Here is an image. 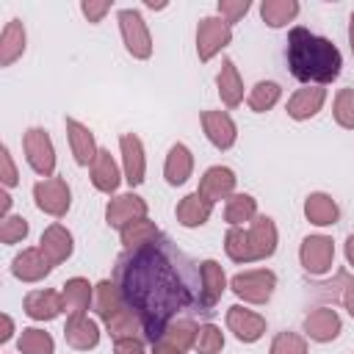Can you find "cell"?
Instances as JSON below:
<instances>
[{
	"label": "cell",
	"mask_w": 354,
	"mask_h": 354,
	"mask_svg": "<svg viewBox=\"0 0 354 354\" xmlns=\"http://www.w3.org/2000/svg\"><path fill=\"white\" fill-rule=\"evenodd\" d=\"M224 249H227L230 260H235V263H252V260L271 257L277 249V227L268 216H254L249 230L230 227V232L224 238Z\"/></svg>",
	"instance_id": "3957f363"
},
{
	"label": "cell",
	"mask_w": 354,
	"mask_h": 354,
	"mask_svg": "<svg viewBox=\"0 0 354 354\" xmlns=\"http://www.w3.org/2000/svg\"><path fill=\"white\" fill-rule=\"evenodd\" d=\"M33 199H36L39 210H44L50 216H64L69 210V188H66V180L50 177V180L36 183Z\"/></svg>",
	"instance_id": "9c48e42d"
},
{
	"label": "cell",
	"mask_w": 354,
	"mask_h": 354,
	"mask_svg": "<svg viewBox=\"0 0 354 354\" xmlns=\"http://www.w3.org/2000/svg\"><path fill=\"white\" fill-rule=\"evenodd\" d=\"M105 11H111V3H108V0H102V3H94V0H86V3H83V14L88 17V22H100Z\"/></svg>",
	"instance_id": "ee69618b"
},
{
	"label": "cell",
	"mask_w": 354,
	"mask_h": 354,
	"mask_svg": "<svg viewBox=\"0 0 354 354\" xmlns=\"http://www.w3.org/2000/svg\"><path fill=\"white\" fill-rule=\"evenodd\" d=\"M194 348H196L199 354H218V351L224 348V335H221V329H218V326H213V324L199 326Z\"/></svg>",
	"instance_id": "74e56055"
},
{
	"label": "cell",
	"mask_w": 354,
	"mask_h": 354,
	"mask_svg": "<svg viewBox=\"0 0 354 354\" xmlns=\"http://www.w3.org/2000/svg\"><path fill=\"white\" fill-rule=\"evenodd\" d=\"M224 285H227V279H224L221 266L216 260H205L202 263V313L213 310V304L224 293Z\"/></svg>",
	"instance_id": "ffe728a7"
},
{
	"label": "cell",
	"mask_w": 354,
	"mask_h": 354,
	"mask_svg": "<svg viewBox=\"0 0 354 354\" xmlns=\"http://www.w3.org/2000/svg\"><path fill=\"white\" fill-rule=\"evenodd\" d=\"M285 55L290 75L301 83H332L343 66L340 50L329 39L315 36L301 25L288 33Z\"/></svg>",
	"instance_id": "7a4b0ae2"
},
{
	"label": "cell",
	"mask_w": 354,
	"mask_h": 354,
	"mask_svg": "<svg viewBox=\"0 0 354 354\" xmlns=\"http://www.w3.org/2000/svg\"><path fill=\"white\" fill-rule=\"evenodd\" d=\"M124 307H127V304H124V299H122L116 282L102 279V282L97 285V290H94V313H97L102 321H111V318H113L119 310H124Z\"/></svg>",
	"instance_id": "cb8c5ba5"
},
{
	"label": "cell",
	"mask_w": 354,
	"mask_h": 354,
	"mask_svg": "<svg viewBox=\"0 0 354 354\" xmlns=\"http://www.w3.org/2000/svg\"><path fill=\"white\" fill-rule=\"evenodd\" d=\"M8 205H11V196H8V194H0V213H6Z\"/></svg>",
	"instance_id": "f907efd6"
},
{
	"label": "cell",
	"mask_w": 354,
	"mask_h": 354,
	"mask_svg": "<svg viewBox=\"0 0 354 354\" xmlns=\"http://www.w3.org/2000/svg\"><path fill=\"white\" fill-rule=\"evenodd\" d=\"M113 354H144V346L138 337H124L113 343Z\"/></svg>",
	"instance_id": "f6af8a7d"
},
{
	"label": "cell",
	"mask_w": 354,
	"mask_h": 354,
	"mask_svg": "<svg viewBox=\"0 0 354 354\" xmlns=\"http://www.w3.org/2000/svg\"><path fill=\"white\" fill-rule=\"evenodd\" d=\"M335 119L337 124L354 130V88H340L335 100Z\"/></svg>",
	"instance_id": "f35d334b"
},
{
	"label": "cell",
	"mask_w": 354,
	"mask_h": 354,
	"mask_svg": "<svg viewBox=\"0 0 354 354\" xmlns=\"http://www.w3.org/2000/svg\"><path fill=\"white\" fill-rule=\"evenodd\" d=\"M0 166H3V185H17V169H14V163H11V155H8V149L3 147L0 149Z\"/></svg>",
	"instance_id": "7bdbcfd3"
},
{
	"label": "cell",
	"mask_w": 354,
	"mask_h": 354,
	"mask_svg": "<svg viewBox=\"0 0 354 354\" xmlns=\"http://www.w3.org/2000/svg\"><path fill=\"white\" fill-rule=\"evenodd\" d=\"M64 310V296L55 290H33L25 296V313L33 321H50Z\"/></svg>",
	"instance_id": "ac0fdd59"
},
{
	"label": "cell",
	"mask_w": 354,
	"mask_h": 354,
	"mask_svg": "<svg viewBox=\"0 0 354 354\" xmlns=\"http://www.w3.org/2000/svg\"><path fill=\"white\" fill-rule=\"evenodd\" d=\"M216 86H218L221 102H224L227 108H235V105L243 100V83H241L238 69H235V64H232L230 58L221 64V72H218V77H216Z\"/></svg>",
	"instance_id": "4316f807"
},
{
	"label": "cell",
	"mask_w": 354,
	"mask_h": 354,
	"mask_svg": "<svg viewBox=\"0 0 354 354\" xmlns=\"http://www.w3.org/2000/svg\"><path fill=\"white\" fill-rule=\"evenodd\" d=\"M113 282L124 304L141 318L149 343L174 318L202 313V266L166 235L124 249L116 257Z\"/></svg>",
	"instance_id": "6da1fadb"
},
{
	"label": "cell",
	"mask_w": 354,
	"mask_h": 354,
	"mask_svg": "<svg viewBox=\"0 0 354 354\" xmlns=\"http://www.w3.org/2000/svg\"><path fill=\"white\" fill-rule=\"evenodd\" d=\"M66 133H69V144H72V155L80 166H91L94 158H97V147H94V136L88 133L86 124L75 122V119H66Z\"/></svg>",
	"instance_id": "d6986e66"
},
{
	"label": "cell",
	"mask_w": 354,
	"mask_h": 354,
	"mask_svg": "<svg viewBox=\"0 0 354 354\" xmlns=\"http://www.w3.org/2000/svg\"><path fill=\"white\" fill-rule=\"evenodd\" d=\"M64 337L72 348H94L97 340H100V332H97V324L83 315V318H69L66 321Z\"/></svg>",
	"instance_id": "f1b7e54d"
},
{
	"label": "cell",
	"mask_w": 354,
	"mask_h": 354,
	"mask_svg": "<svg viewBox=\"0 0 354 354\" xmlns=\"http://www.w3.org/2000/svg\"><path fill=\"white\" fill-rule=\"evenodd\" d=\"M257 213V202L249 196V194H232L227 199V207H224V218L232 224V227H241L243 221H252Z\"/></svg>",
	"instance_id": "836d02e7"
},
{
	"label": "cell",
	"mask_w": 354,
	"mask_h": 354,
	"mask_svg": "<svg viewBox=\"0 0 354 354\" xmlns=\"http://www.w3.org/2000/svg\"><path fill=\"white\" fill-rule=\"evenodd\" d=\"M152 354H183V351H180V348H174L171 343H166V340L160 337V340H155V343H152Z\"/></svg>",
	"instance_id": "7dc6e473"
},
{
	"label": "cell",
	"mask_w": 354,
	"mask_h": 354,
	"mask_svg": "<svg viewBox=\"0 0 354 354\" xmlns=\"http://www.w3.org/2000/svg\"><path fill=\"white\" fill-rule=\"evenodd\" d=\"M22 50H25V28L19 19H11L0 36V66H11L22 55Z\"/></svg>",
	"instance_id": "d4e9b609"
},
{
	"label": "cell",
	"mask_w": 354,
	"mask_h": 354,
	"mask_svg": "<svg viewBox=\"0 0 354 354\" xmlns=\"http://www.w3.org/2000/svg\"><path fill=\"white\" fill-rule=\"evenodd\" d=\"M155 238H160V230H158L152 221H147V218L130 221V224L122 230V243H124L127 249H130V246L149 243V241H155Z\"/></svg>",
	"instance_id": "e575fe53"
},
{
	"label": "cell",
	"mask_w": 354,
	"mask_h": 354,
	"mask_svg": "<svg viewBox=\"0 0 354 354\" xmlns=\"http://www.w3.org/2000/svg\"><path fill=\"white\" fill-rule=\"evenodd\" d=\"M196 332H199V326H196L194 321L183 318V321H171L160 337H163L166 343H171L174 348H180V351H188V348L196 343ZM160 337H158V340H160Z\"/></svg>",
	"instance_id": "d6a6232c"
},
{
	"label": "cell",
	"mask_w": 354,
	"mask_h": 354,
	"mask_svg": "<svg viewBox=\"0 0 354 354\" xmlns=\"http://www.w3.org/2000/svg\"><path fill=\"white\" fill-rule=\"evenodd\" d=\"M249 11V0H218V14L224 22H238Z\"/></svg>",
	"instance_id": "b9f144b4"
},
{
	"label": "cell",
	"mask_w": 354,
	"mask_h": 354,
	"mask_svg": "<svg viewBox=\"0 0 354 354\" xmlns=\"http://www.w3.org/2000/svg\"><path fill=\"white\" fill-rule=\"evenodd\" d=\"M337 282L343 285V293H340V299H343L346 310L354 315V279H348L346 274H340V277H337Z\"/></svg>",
	"instance_id": "bcb514c9"
},
{
	"label": "cell",
	"mask_w": 354,
	"mask_h": 354,
	"mask_svg": "<svg viewBox=\"0 0 354 354\" xmlns=\"http://www.w3.org/2000/svg\"><path fill=\"white\" fill-rule=\"evenodd\" d=\"M39 249L44 252V257L50 260V266H58V263H64L72 254V235L61 224H53V227H47L41 232Z\"/></svg>",
	"instance_id": "e0dca14e"
},
{
	"label": "cell",
	"mask_w": 354,
	"mask_h": 354,
	"mask_svg": "<svg viewBox=\"0 0 354 354\" xmlns=\"http://www.w3.org/2000/svg\"><path fill=\"white\" fill-rule=\"evenodd\" d=\"M348 44H351V53H354V14L348 19Z\"/></svg>",
	"instance_id": "816d5d0a"
},
{
	"label": "cell",
	"mask_w": 354,
	"mask_h": 354,
	"mask_svg": "<svg viewBox=\"0 0 354 354\" xmlns=\"http://www.w3.org/2000/svg\"><path fill=\"white\" fill-rule=\"evenodd\" d=\"M227 326H230V332L238 340L254 343L266 332V318H260L257 313H249V310H243V307L235 304V307L227 310Z\"/></svg>",
	"instance_id": "8fae6325"
},
{
	"label": "cell",
	"mask_w": 354,
	"mask_h": 354,
	"mask_svg": "<svg viewBox=\"0 0 354 354\" xmlns=\"http://www.w3.org/2000/svg\"><path fill=\"white\" fill-rule=\"evenodd\" d=\"M202 127H205L207 138L218 149H230L235 144L238 130H235V122L230 119V113H224V111H205L202 113Z\"/></svg>",
	"instance_id": "4fadbf2b"
},
{
	"label": "cell",
	"mask_w": 354,
	"mask_h": 354,
	"mask_svg": "<svg viewBox=\"0 0 354 354\" xmlns=\"http://www.w3.org/2000/svg\"><path fill=\"white\" fill-rule=\"evenodd\" d=\"M230 39H232V28L221 17L199 19V25H196V53H199V61H210L221 47L230 44Z\"/></svg>",
	"instance_id": "5b68a950"
},
{
	"label": "cell",
	"mask_w": 354,
	"mask_h": 354,
	"mask_svg": "<svg viewBox=\"0 0 354 354\" xmlns=\"http://www.w3.org/2000/svg\"><path fill=\"white\" fill-rule=\"evenodd\" d=\"M232 293L249 304H263L271 299L274 288H277V277L274 271L268 268H260V271H243V274H235L232 277Z\"/></svg>",
	"instance_id": "277c9868"
},
{
	"label": "cell",
	"mask_w": 354,
	"mask_h": 354,
	"mask_svg": "<svg viewBox=\"0 0 354 354\" xmlns=\"http://www.w3.org/2000/svg\"><path fill=\"white\" fill-rule=\"evenodd\" d=\"M50 268H53V266H50V260L44 257L41 249H25V252H19V254L14 257V263H11L14 277L22 279V282H36V279L47 277Z\"/></svg>",
	"instance_id": "2e32d148"
},
{
	"label": "cell",
	"mask_w": 354,
	"mask_h": 354,
	"mask_svg": "<svg viewBox=\"0 0 354 354\" xmlns=\"http://www.w3.org/2000/svg\"><path fill=\"white\" fill-rule=\"evenodd\" d=\"M277 100H279V86L271 83V80H263V83H257V86L252 88V94H249V108L257 111V113H263V111L274 108Z\"/></svg>",
	"instance_id": "8d00e7d4"
},
{
	"label": "cell",
	"mask_w": 354,
	"mask_h": 354,
	"mask_svg": "<svg viewBox=\"0 0 354 354\" xmlns=\"http://www.w3.org/2000/svg\"><path fill=\"white\" fill-rule=\"evenodd\" d=\"M119 147H122V160H124V180L130 185H138L144 183V147H141V138L133 136V133H124L119 138Z\"/></svg>",
	"instance_id": "5bb4252c"
},
{
	"label": "cell",
	"mask_w": 354,
	"mask_h": 354,
	"mask_svg": "<svg viewBox=\"0 0 354 354\" xmlns=\"http://www.w3.org/2000/svg\"><path fill=\"white\" fill-rule=\"evenodd\" d=\"M235 188V174L227 166H213L205 171V177L199 180V194L207 202H218V199H230Z\"/></svg>",
	"instance_id": "9a60e30c"
},
{
	"label": "cell",
	"mask_w": 354,
	"mask_h": 354,
	"mask_svg": "<svg viewBox=\"0 0 354 354\" xmlns=\"http://www.w3.org/2000/svg\"><path fill=\"white\" fill-rule=\"evenodd\" d=\"M337 213H340V210H337L335 199L326 196V194H310L307 202H304V216H307V221H313V224H318V227L335 224V221H337Z\"/></svg>",
	"instance_id": "f546056e"
},
{
	"label": "cell",
	"mask_w": 354,
	"mask_h": 354,
	"mask_svg": "<svg viewBox=\"0 0 354 354\" xmlns=\"http://www.w3.org/2000/svg\"><path fill=\"white\" fill-rule=\"evenodd\" d=\"M105 218L111 227H119L124 230L130 221H138V218H147V202L136 194H122L116 199L108 202L105 207Z\"/></svg>",
	"instance_id": "30bf717a"
},
{
	"label": "cell",
	"mask_w": 354,
	"mask_h": 354,
	"mask_svg": "<svg viewBox=\"0 0 354 354\" xmlns=\"http://www.w3.org/2000/svg\"><path fill=\"white\" fill-rule=\"evenodd\" d=\"M28 235V221L22 216H6L0 224V241L3 243H17Z\"/></svg>",
	"instance_id": "60d3db41"
},
{
	"label": "cell",
	"mask_w": 354,
	"mask_h": 354,
	"mask_svg": "<svg viewBox=\"0 0 354 354\" xmlns=\"http://www.w3.org/2000/svg\"><path fill=\"white\" fill-rule=\"evenodd\" d=\"M17 346L22 354H53V337L41 329H22Z\"/></svg>",
	"instance_id": "d590c367"
},
{
	"label": "cell",
	"mask_w": 354,
	"mask_h": 354,
	"mask_svg": "<svg viewBox=\"0 0 354 354\" xmlns=\"http://www.w3.org/2000/svg\"><path fill=\"white\" fill-rule=\"evenodd\" d=\"M346 260L354 266V235H348V241H346Z\"/></svg>",
	"instance_id": "681fc988"
},
{
	"label": "cell",
	"mask_w": 354,
	"mask_h": 354,
	"mask_svg": "<svg viewBox=\"0 0 354 354\" xmlns=\"http://www.w3.org/2000/svg\"><path fill=\"white\" fill-rule=\"evenodd\" d=\"M324 97H326V91L318 88V86L299 88L290 97V102H288V116H293V119H310V116H315L321 111V105H324Z\"/></svg>",
	"instance_id": "7402d4cb"
},
{
	"label": "cell",
	"mask_w": 354,
	"mask_h": 354,
	"mask_svg": "<svg viewBox=\"0 0 354 354\" xmlns=\"http://www.w3.org/2000/svg\"><path fill=\"white\" fill-rule=\"evenodd\" d=\"M22 144H25V158H28L30 169L36 174H44V177L53 174V169H55V152H53L50 136L44 130H39V127H30L25 133Z\"/></svg>",
	"instance_id": "52a82bcc"
},
{
	"label": "cell",
	"mask_w": 354,
	"mask_h": 354,
	"mask_svg": "<svg viewBox=\"0 0 354 354\" xmlns=\"http://www.w3.org/2000/svg\"><path fill=\"white\" fill-rule=\"evenodd\" d=\"M11 337V318L3 315V332H0V340H8Z\"/></svg>",
	"instance_id": "c3c4849f"
},
{
	"label": "cell",
	"mask_w": 354,
	"mask_h": 354,
	"mask_svg": "<svg viewBox=\"0 0 354 354\" xmlns=\"http://www.w3.org/2000/svg\"><path fill=\"white\" fill-rule=\"evenodd\" d=\"M88 299H91V285L83 277H75L64 285V310L69 313V318H83L88 310Z\"/></svg>",
	"instance_id": "484cf974"
},
{
	"label": "cell",
	"mask_w": 354,
	"mask_h": 354,
	"mask_svg": "<svg viewBox=\"0 0 354 354\" xmlns=\"http://www.w3.org/2000/svg\"><path fill=\"white\" fill-rule=\"evenodd\" d=\"M119 28H122V39H124L127 53L136 55V58H149V53H152V39H149V30H147L141 14L133 11V8L119 11Z\"/></svg>",
	"instance_id": "8992f818"
},
{
	"label": "cell",
	"mask_w": 354,
	"mask_h": 354,
	"mask_svg": "<svg viewBox=\"0 0 354 354\" xmlns=\"http://www.w3.org/2000/svg\"><path fill=\"white\" fill-rule=\"evenodd\" d=\"M260 14L268 28H282L299 14V3L296 0H263Z\"/></svg>",
	"instance_id": "1f68e13d"
},
{
	"label": "cell",
	"mask_w": 354,
	"mask_h": 354,
	"mask_svg": "<svg viewBox=\"0 0 354 354\" xmlns=\"http://www.w3.org/2000/svg\"><path fill=\"white\" fill-rule=\"evenodd\" d=\"M191 169H194V158L188 152L185 144H174L166 155V166H163V174L171 185H183L188 177H191Z\"/></svg>",
	"instance_id": "603a6c76"
},
{
	"label": "cell",
	"mask_w": 354,
	"mask_h": 354,
	"mask_svg": "<svg viewBox=\"0 0 354 354\" xmlns=\"http://www.w3.org/2000/svg\"><path fill=\"white\" fill-rule=\"evenodd\" d=\"M91 183H94V188H100L105 194L116 191V185H119V169H116V163H113V158H111L108 149H100L97 152V158L91 163Z\"/></svg>",
	"instance_id": "83f0119b"
},
{
	"label": "cell",
	"mask_w": 354,
	"mask_h": 354,
	"mask_svg": "<svg viewBox=\"0 0 354 354\" xmlns=\"http://www.w3.org/2000/svg\"><path fill=\"white\" fill-rule=\"evenodd\" d=\"M105 326H108V332H111V337L113 340H124V337H144V326H141V318L130 310V307H124V310H119L111 321H105Z\"/></svg>",
	"instance_id": "4dcf8cb0"
},
{
	"label": "cell",
	"mask_w": 354,
	"mask_h": 354,
	"mask_svg": "<svg viewBox=\"0 0 354 354\" xmlns=\"http://www.w3.org/2000/svg\"><path fill=\"white\" fill-rule=\"evenodd\" d=\"M210 210H213V202H207L196 191V194H188V196L180 199V205H177V221L183 227H202L210 218Z\"/></svg>",
	"instance_id": "44dd1931"
},
{
	"label": "cell",
	"mask_w": 354,
	"mask_h": 354,
	"mask_svg": "<svg viewBox=\"0 0 354 354\" xmlns=\"http://www.w3.org/2000/svg\"><path fill=\"white\" fill-rule=\"evenodd\" d=\"M299 257L307 274H326L335 260V243L326 235H310L301 241Z\"/></svg>",
	"instance_id": "ba28073f"
},
{
	"label": "cell",
	"mask_w": 354,
	"mask_h": 354,
	"mask_svg": "<svg viewBox=\"0 0 354 354\" xmlns=\"http://www.w3.org/2000/svg\"><path fill=\"white\" fill-rule=\"evenodd\" d=\"M304 332L318 343H329L340 335V315L332 307H318L304 318Z\"/></svg>",
	"instance_id": "7c38bea8"
},
{
	"label": "cell",
	"mask_w": 354,
	"mask_h": 354,
	"mask_svg": "<svg viewBox=\"0 0 354 354\" xmlns=\"http://www.w3.org/2000/svg\"><path fill=\"white\" fill-rule=\"evenodd\" d=\"M271 354H307V343L293 332H279L271 343Z\"/></svg>",
	"instance_id": "ab89813d"
}]
</instances>
